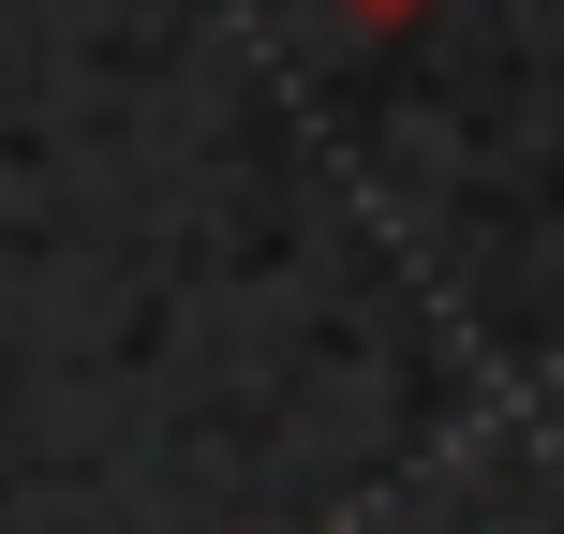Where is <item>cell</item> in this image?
<instances>
[{
	"label": "cell",
	"instance_id": "cell-1",
	"mask_svg": "<svg viewBox=\"0 0 564 534\" xmlns=\"http://www.w3.org/2000/svg\"><path fill=\"white\" fill-rule=\"evenodd\" d=\"M341 15H371V30H401V15H431V0H341Z\"/></svg>",
	"mask_w": 564,
	"mask_h": 534
}]
</instances>
